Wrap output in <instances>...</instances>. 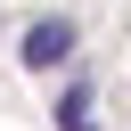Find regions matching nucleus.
<instances>
[{
    "label": "nucleus",
    "instance_id": "f257e3e1",
    "mask_svg": "<svg viewBox=\"0 0 131 131\" xmlns=\"http://www.w3.org/2000/svg\"><path fill=\"white\" fill-rule=\"evenodd\" d=\"M66 49H74V33H66V25H33V33H25V66H41V74H49Z\"/></svg>",
    "mask_w": 131,
    "mask_h": 131
},
{
    "label": "nucleus",
    "instance_id": "f03ea898",
    "mask_svg": "<svg viewBox=\"0 0 131 131\" xmlns=\"http://www.w3.org/2000/svg\"><path fill=\"white\" fill-rule=\"evenodd\" d=\"M57 131H90V90H82V82L57 98Z\"/></svg>",
    "mask_w": 131,
    "mask_h": 131
}]
</instances>
